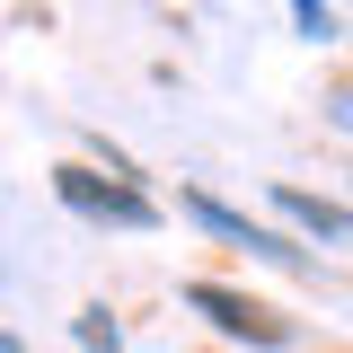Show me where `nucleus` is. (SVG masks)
Listing matches in <instances>:
<instances>
[{"label": "nucleus", "instance_id": "obj_2", "mask_svg": "<svg viewBox=\"0 0 353 353\" xmlns=\"http://www.w3.org/2000/svg\"><path fill=\"white\" fill-rule=\"evenodd\" d=\"M185 309H203L221 336H239V345H265V353H283V345H292V318H274L265 301L230 292V283H185Z\"/></svg>", "mask_w": 353, "mask_h": 353}, {"label": "nucleus", "instance_id": "obj_1", "mask_svg": "<svg viewBox=\"0 0 353 353\" xmlns=\"http://www.w3.org/2000/svg\"><path fill=\"white\" fill-rule=\"evenodd\" d=\"M53 194L71 203L80 221H106V230H159V203L115 168H80V159H62L53 168Z\"/></svg>", "mask_w": 353, "mask_h": 353}, {"label": "nucleus", "instance_id": "obj_4", "mask_svg": "<svg viewBox=\"0 0 353 353\" xmlns=\"http://www.w3.org/2000/svg\"><path fill=\"white\" fill-rule=\"evenodd\" d=\"M274 212L292 221L301 239H327V248H353V203H336V194H309V185H274Z\"/></svg>", "mask_w": 353, "mask_h": 353}, {"label": "nucleus", "instance_id": "obj_5", "mask_svg": "<svg viewBox=\"0 0 353 353\" xmlns=\"http://www.w3.org/2000/svg\"><path fill=\"white\" fill-rule=\"evenodd\" d=\"M71 336H80L88 353H115V345H124V327H115L106 309H80V327H71Z\"/></svg>", "mask_w": 353, "mask_h": 353}, {"label": "nucleus", "instance_id": "obj_3", "mask_svg": "<svg viewBox=\"0 0 353 353\" xmlns=\"http://www.w3.org/2000/svg\"><path fill=\"white\" fill-rule=\"evenodd\" d=\"M185 212L203 221L212 239H239V248H256V256H274V265H301V248H292V239H274L265 221H248L239 203H221V194H203V185H185Z\"/></svg>", "mask_w": 353, "mask_h": 353}, {"label": "nucleus", "instance_id": "obj_8", "mask_svg": "<svg viewBox=\"0 0 353 353\" xmlns=\"http://www.w3.org/2000/svg\"><path fill=\"white\" fill-rule=\"evenodd\" d=\"M0 353H27V345H18V336H0Z\"/></svg>", "mask_w": 353, "mask_h": 353}, {"label": "nucleus", "instance_id": "obj_6", "mask_svg": "<svg viewBox=\"0 0 353 353\" xmlns=\"http://www.w3.org/2000/svg\"><path fill=\"white\" fill-rule=\"evenodd\" d=\"M292 18H301V36H336V9L327 0H292Z\"/></svg>", "mask_w": 353, "mask_h": 353}, {"label": "nucleus", "instance_id": "obj_7", "mask_svg": "<svg viewBox=\"0 0 353 353\" xmlns=\"http://www.w3.org/2000/svg\"><path fill=\"white\" fill-rule=\"evenodd\" d=\"M336 124H345V132H353V97H345V106H336Z\"/></svg>", "mask_w": 353, "mask_h": 353}]
</instances>
